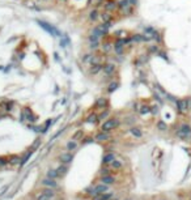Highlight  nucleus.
Masks as SVG:
<instances>
[{
	"label": "nucleus",
	"instance_id": "23",
	"mask_svg": "<svg viewBox=\"0 0 191 200\" xmlns=\"http://www.w3.org/2000/svg\"><path fill=\"white\" fill-rule=\"evenodd\" d=\"M130 41L132 42H144V34H135L130 38Z\"/></svg>",
	"mask_w": 191,
	"mask_h": 200
},
{
	"label": "nucleus",
	"instance_id": "39",
	"mask_svg": "<svg viewBox=\"0 0 191 200\" xmlns=\"http://www.w3.org/2000/svg\"><path fill=\"white\" fill-rule=\"evenodd\" d=\"M38 200H50V197H47L46 195H43V194H41L38 196Z\"/></svg>",
	"mask_w": 191,
	"mask_h": 200
},
{
	"label": "nucleus",
	"instance_id": "31",
	"mask_svg": "<svg viewBox=\"0 0 191 200\" xmlns=\"http://www.w3.org/2000/svg\"><path fill=\"white\" fill-rule=\"evenodd\" d=\"M86 122H88V123H96V122H98V116H97L96 114H93V115H89L88 119H86Z\"/></svg>",
	"mask_w": 191,
	"mask_h": 200
},
{
	"label": "nucleus",
	"instance_id": "32",
	"mask_svg": "<svg viewBox=\"0 0 191 200\" xmlns=\"http://www.w3.org/2000/svg\"><path fill=\"white\" fill-rule=\"evenodd\" d=\"M92 54H85V55H83V58H81V60H83V63H90V59H92Z\"/></svg>",
	"mask_w": 191,
	"mask_h": 200
},
{
	"label": "nucleus",
	"instance_id": "36",
	"mask_svg": "<svg viewBox=\"0 0 191 200\" xmlns=\"http://www.w3.org/2000/svg\"><path fill=\"white\" fill-rule=\"evenodd\" d=\"M18 161H20V158H18L17 156H13V157L9 160V162L12 163V165H15V163H18Z\"/></svg>",
	"mask_w": 191,
	"mask_h": 200
},
{
	"label": "nucleus",
	"instance_id": "17",
	"mask_svg": "<svg viewBox=\"0 0 191 200\" xmlns=\"http://www.w3.org/2000/svg\"><path fill=\"white\" fill-rule=\"evenodd\" d=\"M72 154L71 153H63V154H60V161H62L63 163H69L71 161H72Z\"/></svg>",
	"mask_w": 191,
	"mask_h": 200
},
{
	"label": "nucleus",
	"instance_id": "25",
	"mask_svg": "<svg viewBox=\"0 0 191 200\" xmlns=\"http://www.w3.org/2000/svg\"><path fill=\"white\" fill-rule=\"evenodd\" d=\"M76 148H77V143L75 140H71L67 143V150H75Z\"/></svg>",
	"mask_w": 191,
	"mask_h": 200
},
{
	"label": "nucleus",
	"instance_id": "34",
	"mask_svg": "<svg viewBox=\"0 0 191 200\" xmlns=\"http://www.w3.org/2000/svg\"><path fill=\"white\" fill-rule=\"evenodd\" d=\"M111 197H113V194H102V196L99 200H110Z\"/></svg>",
	"mask_w": 191,
	"mask_h": 200
},
{
	"label": "nucleus",
	"instance_id": "2",
	"mask_svg": "<svg viewBox=\"0 0 191 200\" xmlns=\"http://www.w3.org/2000/svg\"><path fill=\"white\" fill-rule=\"evenodd\" d=\"M175 134H177V137H179L181 140H188L191 139V127L188 124H181Z\"/></svg>",
	"mask_w": 191,
	"mask_h": 200
},
{
	"label": "nucleus",
	"instance_id": "13",
	"mask_svg": "<svg viewBox=\"0 0 191 200\" xmlns=\"http://www.w3.org/2000/svg\"><path fill=\"white\" fill-rule=\"evenodd\" d=\"M107 105H109V101H107L106 98H103V97L98 98L97 102H96V107H98V109H106Z\"/></svg>",
	"mask_w": 191,
	"mask_h": 200
},
{
	"label": "nucleus",
	"instance_id": "7",
	"mask_svg": "<svg viewBox=\"0 0 191 200\" xmlns=\"http://www.w3.org/2000/svg\"><path fill=\"white\" fill-rule=\"evenodd\" d=\"M103 8L105 11L114 13L115 11H118V1L117 0H106L103 3Z\"/></svg>",
	"mask_w": 191,
	"mask_h": 200
},
{
	"label": "nucleus",
	"instance_id": "1",
	"mask_svg": "<svg viewBox=\"0 0 191 200\" xmlns=\"http://www.w3.org/2000/svg\"><path fill=\"white\" fill-rule=\"evenodd\" d=\"M118 11L122 15H131L133 12V6L128 1V0H118Z\"/></svg>",
	"mask_w": 191,
	"mask_h": 200
},
{
	"label": "nucleus",
	"instance_id": "22",
	"mask_svg": "<svg viewBox=\"0 0 191 200\" xmlns=\"http://www.w3.org/2000/svg\"><path fill=\"white\" fill-rule=\"evenodd\" d=\"M139 113H140L141 115H145V114H149V113H151V106H148V105H143V106H140V109H139Z\"/></svg>",
	"mask_w": 191,
	"mask_h": 200
},
{
	"label": "nucleus",
	"instance_id": "14",
	"mask_svg": "<svg viewBox=\"0 0 191 200\" xmlns=\"http://www.w3.org/2000/svg\"><path fill=\"white\" fill-rule=\"evenodd\" d=\"M42 184L50 187V188H55V187H56V182H55V179H51V178H49V176L42 181Z\"/></svg>",
	"mask_w": 191,
	"mask_h": 200
},
{
	"label": "nucleus",
	"instance_id": "29",
	"mask_svg": "<svg viewBox=\"0 0 191 200\" xmlns=\"http://www.w3.org/2000/svg\"><path fill=\"white\" fill-rule=\"evenodd\" d=\"M157 128H158L160 131H166V129H167V126H166V123H165V122L160 120L158 123H157Z\"/></svg>",
	"mask_w": 191,
	"mask_h": 200
},
{
	"label": "nucleus",
	"instance_id": "26",
	"mask_svg": "<svg viewBox=\"0 0 191 200\" xmlns=\"http://www.w3.org/2000/svg\"><path fill=\"white\" fill-rule=\"evenodd\" d=\"M42 194L46 195V196H47V197H50V199L55 196V192L52 191V188H50V187H49V188H46V190H43V191H42Z\"/></svg>",
	"mask_w": 191,
	"mask_h": 200
},
{
	"label": "nucleus",
	"instance_id": "28",
	"mask_svg": "<svg viewBox=\"0 0 191 200\" xmlns=\"http://www.w3.org/2000/svg\"><path fill=\"white\" fill-rule=\"evenodd\" d=\"M109 135H107V132H102V134H99V135H97V137L96 139L97 140H99V141H105V140H107L109 139Z\"/></svg>",
	"mask_w": 191,
	"mask_h": 200
},
{
	"label": "nucleus",
	"instance_id": "37",
	"mask_svg": "<svg viewBox=\"0 0 191 200\" xmlns=\"http://www.w3.org/2000/svg\"><path fill=\"white\" fill-rule=\"evenodd\" d=\"M107 115H109V111H105V113H102L101 115L98 116V120H102V119H105V118H107Z\"/></svg>",
	"mask_w": 191,
	"mask_h": 200
},
{
	"label": "nucleus",
	"instance_id": "20",
	"mask_svg": "<svg viewBox=\"0 0 191 200\" xmlns=\"http://www.w3.org/2000/svg\"><path fill=\"white\" fill-rule=\"evenodd\" d=\"M118 87H119V82L118 81H113L109 84V87H107V93H113L115 92V90L118 89Z\"/></svg>",
	"mask_w": 191,
	"mask_h": 200
},
{
	"label": "nucleus",
	"instance_id": "38",
	"mask_svg": "<svg viewBox=\"0 0 191 200\" xmlns=\"http://www.w3.org/2000/svg\"><path fill=\"white\" fill-rule=\"evenodd\" d=\"M149 51H151V53H157V51H158V47H157L156 45H153V46L149 47Z\"/></svg>",
	"mask_w": 191,
	"mask_h": 200
},
{
	"label": "nucleus",
	"instance_id": "27",
	"mask_svg": "<svg viewBox=\"0 0 191 200\" xmlns=\"http://www.w3.org/2000/svg\"><path fill=\"white\" fill-rule=\"evenodd\" d=\"M110 165H111V169H114V170H119V169L122 167V162L118 161V160H114Z\"/></svg>",
	"mask_w": 191,
	"mask_h": 200
},
{
	"label": "nucleus",
	"instance_id": "11",
	"mask_svg": "<svg viewBox=\"0 0 191 200\" xmlns=\"http://www.w3.org/2000/svg\"><path fill=\"white\" fill-rule=\"evenodd\" d=\"M88 41H89V43H88L89 50H92V51L98 50L99 46H101V42H99V39H88Z\"/></svg>",
	"mask_w": 191,
	"mask_h": 200
},
{
	"label": "nucleus",
	"instance_id": "5",
	"mask_svg": "<svg viewBox=\"0 0 191 200\" xmlns=\"http://www.w3.org/2000/svg\"><path fill=\"white\" fill-rule=\"evenodd\" d=\"M128 42H130V38H128V39H124V38H117L115 43L113 45V48H114L115 53L120 55V54L124 51V46L127 45Z\"/></svg>",
	"mask_w": 191,
	"mask_h": 200
},
{
	"label": "nucleus",
	"instance_id": "9",
	"mask_svg": "<svg viewBox=\"0 0 191 200\" xmlns=\"http://www.w3.org/2000/svg\"><path fill=\"white\" fill-rule=\"evenodd\" d=\"M113 15L111 12H107V11H103L102 13H99V20L102 22H113Z\"/></svg>",
	"mask_w": 191,
	"mask_h": 200
},
{
	"label": "nucleus",
	"instance_id": "44",
	"mask_svg": "<svg viewBox=\"0 0 191 200\" xmlns=\"http://www.w3.org/2000/svg\"><path fill=\"white\" fill-rule=\"evenodd\" d=\"M187 103H188V110H191V97L187 98Z\"/></svg>",
	"mask_w": 191,
	"mask_h": 200
},
{
	"label": "nucleus",
	"instance_id": "19",
	"mask_svg": "<svg viewBox=\"0 0 191 200\" xmlns=\"http://www.w3.org/2000/svg\"><path fill=\"white\" fill-rule=\"evenodd\" d=\"M130 132H131V134H132L135 137H138V139H139V137L143 136V132H141V129H140V128H138V127H131Z\"/></svg>",
	"mask_w": 191,
	"mask_h": 200
},
{
	"label": "nucleus",
	"instance_id": "18",
	"mask_svg": "<svg viewBox=\"0 0 191 200\" xmlns=\"http://www.w3.org/2000/svg\"><path fill=\"white\" fill-rule=\"evenodd\" d=\"M101 182L105 184H113L115 182V178H113L111 175H103L101 178Z\"/></svg>",
	"mask_w": 191,
	"mask_h": 200
},
{
	"label": "nucleus",
	"instance_id": "35",
	"mask_svg": "<svg viewBox=\"0 0 191 200\" xmlns=\"http://www.w3.org/2000/svg\"><path fill=\"white\" fill-rule=\"evenodd\" d=\"M7 163H9V160H7L5 157H0V166H5Z\"/></svg>",
	"mask_w": 191,
	"mask_h": 200
},
{
	"label": "nucleus",
	"instance_id": "6",
	"mask_svg": "<svg viewBox=\"0 0 191 200\" xmlns=\"http://www.w3.org/2000/svg\"><path fill=\"white\" fill-rule=\"evenodd\" d=\"M175 106H177L178 113H181V114L187 113V110H188L187 100H185V98H181V100H177V101H175Z\"/></svg>",
	"mask_w": 191,
	"mask_h": 200
},
{
	"label": "nucleus",
	"instance_id": "41",
	"mask_svg": "<svg viewBox=\"0 0 191 200\" xmlns=\"http://www.w3.org/2000/svg\"><path fill=\"white\" fill-rule=\"evenodd\" d=\"M151 113L157 114V113H158V107H157V106H153V107H151Z\"/></svg>",
	"mask_w": 191,
	"mask_h": 200
},
{
	"label": "nucleus",
	"instance_id": "16",
	"mask_svg": "<svg viewBox=\"0 0 191 200\" xmlns=\"http://www.w3.org/2000/svg\"><path fill=\"white\" fill-rule=\"evenodd\" d=\"M98 19H99V12L97 11L96 8L92 9V11L89 12V20H90L92 22H96Z\"/></svg>",
	"mask_w": 191,
	"mask_h": 200
},
{
	"label": "nucleus",
	"instance_id": "24",
	"mask_svg": "<svg viewBox=\"0 0 191 200\" xmlns=\"http://www.w3.org/2000/svg\"><path fill=\"white\" fill-rule=\"evenodd\" d=\"M101 48H102L103 53H109V51L113 48V46H111V43H110V42H103L101 45Z\"/></svg>",
	"mask_w": 191,
	"mask_h": 200
},
{
	"label": "nucleus",
	"instance_id": "40",
	"mask_svg": "<svg viewBox=\"0 0 191 200\" xmlns=\"http://www.w3.org/2000/svg\"><path fill=\"white\" fill-rule=\"evenodd\" d=\"M67 43H68V38H67V37H64V39H63L62 42H60V45H62L63 47H65V45H67Z\"/></svg>",
	"mask_w": 191,
	"mask_h": 200
},
{
	"label": "nucleus",
	"instance_id": "33",
	"mask_svg": "<svg viewBox=\"0 0 191 200\" xmlns=\"http://www.w3.org/2000/svg\"><path fill=\"white\" fill-rule=\"evenodd\" d=\"M58 174H59V176L60 175H64V174H65V171H67V166H64V165H63V166H60V167L59 169H58Z\"/></svg>",
	"mask_w": 191,
	"mask_h": 200
},
{
	"label": "nucleus",
	"instance_id": "10",
	"mask_svg": "<svg viewBox=\"0 0 191 200\" xmlns=\"http://www.w3.org/2000/svg\"><path fill=\"white\" fill-rule=\"evenodd\" d=\"M107 190H109L107 184H105V183L98 184V186L94 187V196H97V195H102V194H105V192H107Z\"/></svg>",
	"mask_w": 191,
	"mask_h": 200
},
{
	"label": "nucleus",
	"instance_id": "21",
	"mask_svg": "<svg viewBox=\"0 0 191 200\" xmlns=\"http://www.w3.org/2000/svg\"><path fill=\"white\" fill-rule=\"evenodd\" d=\"M90 66H93V64H102V59H101V55H93L90 59Z\"/></svg>",
	"mask_w": 191,
	"mask_h": 200
},
{
	"label": "nucleus",
	"instance_id": "3",
	"mask_svg": "<svg viewBox=\"0 0 191 200\" xmlns=\"http://www.w3.org/2000/svg\"><path fill=\"white\" fill-rule=\"evenodd\" d=\"M118 124H119V120H118L117 118H110V119H107V120H105L103 123H102L101 131L102 132H110L111 129L117 128Z\"/></svg>",
	"mask_w": 191,
	"mask_h": 200
},
{
	"label": "nucleus",
	"instance_id": "4",
	"mask_svg": "<svg viewBox=\"0 0 191 200\" xmlns=\"http://www.w3.org/2000/svg\"><path fill=\"white\" fill-rule=\"evenodd\" d=\"M38 24H39V26H41L42 29L46 30V32L49 33V34L54 35V37H59V35H60V32H59V30H58L55 26L50 25L49 22H46V21H38Z\"/></svg>",
	"mask_w": 191,
	"mask_h": 200
},
{
	"label": "nucleus",
	"instance_id": "12",
	"mask_svg": "<svg viewBox=\"0 0 191 200\" xmlns=\"http://www.w3.org/2000/svg\"><path fill=\"white\" fill-rule=\"evenodd\" d=\"M103 69V64H93L90 66V69H89V73L90 75H97Z\"/></svg>",
	"mask_w": 191,
	"mask_h": 200
},
{
	"label": "nucleus",
	"instance_id": "30",
	"mask_svg": "<svg viewBox=\"0 0 191 200\" xmlns=\"http://www.w3.org/2000/svg\"><path fill=\"white\" fill-rule=\"evenodd\" d=\"M47 176H49V178H51V179H55V178H58V176H59V174H58L56 170H49V173H47Z\"/></svg>",
	"mask_w": 191,
	"mask_h": 200
},
{
	"label": "nucleus",
	"instance_id": "15",
	"mask_svg": "<svg viewBox=\"0 0 191 200\" xmlns=\"http://www.w3.org/2000/svg\"><path fill=\"white\" fill-rule=\"evenodd\" d=\"M114 160H115L114 154H113V153H107V154H105L103 158H102V163H103V165H109V163H111Z\"/></svg>",
	"mask_w": 191,
	"mask_h": 200
},
{
	"label": "nucleus",
	"instance_id": "8",
	"mask_svg": "<svg viewBox=\"0 0 191 200\" xmlns=\"http://www.w3.org/2000/svg\"><path fill=\"white\" fill-rule=\"evenodd\" d=\"M115 69H117V66H115V64L106 63V64H103V69H102V72H103V75L106 77H110V76H113V75H114Z\"/></svg>",
	"mask_w": 191,
	"mask_h": 200
},
{
	"label": "nucleus",
	"instance_id": "43",
	"mask_svg": "<svg viewBox=\"0 0 191 200\" xmlns=\"http://www.w3.org/2000/svg\"><path fill=\"white\" fill-rule=\"evenodd\" d=\"M128 1H130V3H131V4H132V6H133V7H135V6H136V4H138V0H128Z\"/></svg>",
	"mask_w": 191,
	"mask_h": 200
},
{
	"label": "nucleus",
	"instance_id": "42",
	"mask_svg": "<svg viewBox=\"0 0 191 200\" xmlns=\"http://www.w3.org/2000/svg\"><path fill=\"white\" fill-rule=\"evenodd\" d=\"M101 174H102V175H107V174H109V170H107V169H102Z\"/></svg>",
	"mask_w": 191,
	"mask_h": 200
}]
</instances>
